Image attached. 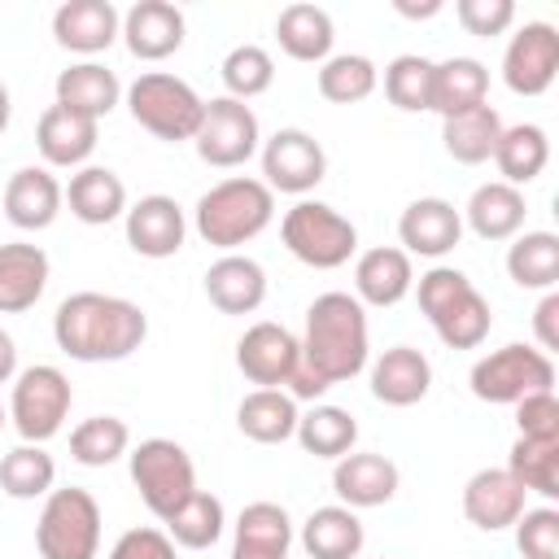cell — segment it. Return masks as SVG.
<instances>
[{
  "instance_id": "cell-13",
  "label": "cell",
  "mask_w": 559,
  "mask_h": 559,
  "mask_svg": "<svg viewBox=\"0 0 559 559\" xmlns=\"http://www.w3.org/2000/svg\"><path fill=\"white\" fill-rule=\"evenodd\" d=\"M297 362H301V345L284 323L262 319V323L245 328V336L236 341V367L258 389H284L293 380Z\"/></svg>"
},
{
  "instance_id": "cell-49",
  "label": "cell",
  "mask_w": 559,
  "mask_h": 559,
  "mask_svg": "<svg viewBox=\"0 0 559 559\" xmlns=\"http://www.w3.org/2000/svg\"><path fill=\"white\" fill-rule=\"evenodd\" d=\"M109 559H175V542L166 528H127L109 546Z\"/></svg>"
},
{
  "instance_id": "cell-43",
  "label": "cell",
  "mask_w": 559,
  "mask_h": 559,
  "mask_svg": "<svg viewBox=\"0 0 559 559\" xmlns=\"http://www.w3.org/2000/svg\"><path fill=\"white\" fill-rule=\"evenodd\" d=\"M131 450V428L118 415H92L70 432V459L79 467H109Z\"/></svg>"
},
{
  "instance_id": "cell-29",
  "label": "cell",
  "mask_w": 559,
  "mask_h": 559,
  "mask_svg": "<svg viewBox=\"0 0 559 559\" xmlns=\"http://www.w3.org/2000/svg\"><path fill=\"white\" fill-rule=\"evenodd\" d=\"M476 105H489V70L476 57H445L432 61V114L454 118Z\"/></svg>"
},
{
  "instance_id": "cell-50",
  "label": "cell",
  "mask_w": 559,
  "mask_h": 559,
  "mask_svg": "<svg viewBox=\"0 0 559 559\" xmlns=\"http://www.w3.org/2000/svg\"><path fill=\"white\" fill-rule=\"evenodd\" d=\"M533 336H537V349H542V354L559 349V293H555V288L542 293V301H537V310H533Z\"/></svg>"
},
{
  "instance_id": "cell-19",
  "label": "cell",
  "mask_w": 559,
  "mask_h": 559,
  "mask_svg": "<svg viewBox=\"0 0 559 559\" xmlns=\"http://www.w3.org/2000/svg\"><path fill=\"white\" fill-rule=\"evenodd\" d=\"M66 205V188L57 183V175L48 166H22L9 175L4 183V218L17 231H44L57 223Z\"/></svg>"
},
{
  "instance_id": "cell-54",
  "label": "cell",
  "mask_w": 559,
  "mask_h": 559,
  "mask_svg": "<svg viewBox=\"0 0 559 559\" xmlns=\"http://www.w3.org/2000/svg\"><path fill=\"white\" fill-rule=\"evenodd\" d=\"M4 424H9V411H4V406H0V432H4Z\"/></svg>"
},
{
  "instance_id": "cell-46",
  "label": "cell",
  "mask_w": 559,
  "mask_h": 559,
  "mask_svg": "<svg viewBox=\"0 0 559 559\" xmlns=\"http://www.w3.org/2000/svg\"><path fill=\"white\" fill-rule=\"evenodd\" d=\"M511 528H515V546L524 559H559V511L555 507H533Z\"/></svg>"
},
{
  "instance_id": "cell-39",
  "label": "cell",
  "mask_w": 559,
  "mask_h": 559,
  "mask_svg": "<svg viewBox=\"0 0 559 559\" xmlns=\"http://www.w3.org/2000/svg\"><path fill=\"white\" fill-rule=\"evenodd\" d=\"M57 485V463L44 445H13L4 459H0V489L13 498V502H35V498H48Z\"/></svg>"
},
{
  "instance_id": "cell-44",
  "label": "cell",
  "mask_w": 559,
  "mask_h": 559,
  "mask_svg": "<svg viewBox=\"0 0 559 559\" xmlns=\"http://www.w3.org/2000/svg\"><path fill=\"white\" fill-rule=\"evenodd\" d=\"M384 96L402 114H424L432 105V61L419 52H402L384 66Z\"/></svg>"
},
{
  "instance_id": "cell-3",
  "label": "cell",
  "mask_w": 559,
  "mask_h": 559,
  "mask_svg": "<svg viewBox=\"0 0 559 559\" xmlns=\"http://www.w3.org/2000/svg\"><path fill=\"white\" fill-rule=\"evenodd\" d=\"M271 218H275V192L249 175L218 179L210 192H201V201L192 210L197 236L223 253H236L240 245L262 236L271 227Z\"/></svg>"
},
{
  "instance_id": "cell-52",
  "label": "cell",
  "mask_w": 559,
  "mask_h": 559,
  "mask_svg": "<svg viewBox=\"0 0 559 559\" xmlns=\"http://www.w3.org/2000/svg\"><path fill=\"white\" fill-rule=\"evenodd\" d=\"M393 9H397L402 17H432V13H441V0H424V4H411V0H393Z\"/></svg>"
},
{
  "instance_id": "cell-5",
  "label": "cell",
  "mask_w": 559,
  "mask_h": 559,
  "mask_svg": "<svg viewBox=\"0 0 559 559\" xmlns=\"http://www.w3.org/2000/svg\"><path fill=\"white\" fill-rule=\"evenodd\" d=\"M127 109L131 118L166 140V144H183L197 135L201 127V114H205V100L197 96L192 83H183L179 74H166V70H144L131 87H127Z\"/></svg>"
},
{
  "instance_id": "cell-51",
  "label": "cell",
  "mask_w": 559,
  "mask_h": 559,
  "mask_svg": "<svg viewBox=\"0 0 559 559\" xmlns=\"http://www.w3.org/2000/svg\"><path fill=\"white\" fill-rule=\"evenodd\" d=\"M17 376V345H13V336L0 328V384H9Z\"/></svg>"
},
{
  "instance_id": "cell-37",
  "label": "cell",
  "mask_w": 559,
  "mask_h": 559,
  "mask_svg": "<svg viewBox=\"0 0 559 559\" xmlns=\"http://www.w3.org/2000/svg\"><path fill=\"white\" fill-rule=\"evenodd\" d=\"M297 445L306 450V454H314V459H341V454H349L354 450V441H358V419L345 411V406H328V402H314L310 411H301L297 415Z\"/></svg>"
},
{
  "instance_id": "cell-24",
  "label": "cell",
  "mask_w": 559,
  "mask_h": 559,
  "mask_svg": "<svg viewBox=\"0 0 559 559\" xmlns=\"http://www.w3.org/2000/svg\"><path fill=\"white\" fill-rule=\"evenodd\" d=\"M432 389V362L415 345H393L371 362V397L384 406H415Z\"/></svg>"
},
{
  "instance_id": "cell-17",
  "label": "cell",
  "mask_w": 559,
  "mask_h": 559,
  "mask_svg": "<svg viewBox=\"0 0 559 559\" xmlns=\"http://www.w3.org/2000/svg\"><path fill=\"white\" fill-rule=\"evenodd\" d=\"M96 140H100V122L96 118H83L66 105H48L35 122V148L44 157V166H61V170H79L87 166V157L96 153Z\"/></svg>"
},
{
  "instance_id": "cell-38",
  "label": "cell",
  "mask_w": 559,
  "mask_h": 559,
  "mask_svg": "<svg viewBox=\"0 0 559 559\" xmlns=\"http://www.w3.org/2000/svg\"><path fill=\"white\" fill-rule=\"evenodd\" d=\"M507 275L528 293H550L559 284V236L520 231L507 249Z\"/></svg>"
},
{
  "instance_id": "cell-23",
  "label": "cell",
  "mask_w": 559,
  "mask_h": 559,
  "mask_svg": "<svg viewBox=\"0 0 559 559\" xmlns=\"http://www.w3.org/2000/svg\"><path fill=\"white\" fill-rule=\"evenodd\" d=\"M205 297L218 314H253L266 301V271L245 253H223L205 271Z\"/></svg>"
},
{
  "instance_id": "cell-9",
  "label": "cell",
  "mask_w": 559,
  "mask_h": 559,
  "mask_svg": "<svg viewBox=\"0 0 559 559\" xmlns=\"http://www.w3.org/2000/svg\"><path fill=\"white\" fill-rule=\"evenodd\" d=\"M467 384H472V393H476L480 402L515 406V402L528 397V393L555 389V362H550V354H542L537 345L511 341V345L489 349L485 358H476Z\"/></svg>"
},
{
  "instance_id": "cell-7",
  "label": "cell",
  "mask_w": 559,
  "mask_h": 559,
  "mask_svg": "<svg viewBox=\"0 0 559 559\" xmlns=\"http://www.w3.org/2000/svg\"><path fill=\"white\" fill-rule=\"evenodd\" d=\"M70 402H74V389H70L66 371L52 367V362H35V367H26V371L13 376L9 419H13V428H17L22 441L44 445V441H52L66 428Z\"/></svg>"
},
{
  "instance_id": "cell-1",
  "label": "cell",
  "mask_w": 559,
  "mask_h": 559,
  "mask_svg": "<svg viewBox=\"0 0 559 559\" xmlns=\"http://www.w3.org/2000/svg\"><path fill=\"white\" fill-rule=\"evenodd\" d=\"M148 336L144 306L114 293H70L52 314V341L74 362H122Z\"/></svg>"
},
{
  "instance_id": "cell-8",
  "label": "cell",
  "mask_w": 559,
  "mask_h": 559,
  "mask_svg": "<svg viewBox=\"0 0 559 559\" xmlns=\"http://www.w3.org/2000/svg\"><path fill=\"white\" fill-rule=\"evenodd\" d=\"M127 463H131V480L144 498V507L166 520L175 507H183L192 493H197V467H192V454L170 441V437H148L140 445L127 450Z\"/></svg>"
},
{
  "instance_id": "cell-28",
  "label": "cell",
  "mask_w": 559,
  "mask_h": 559,
  "mask_svg": "<svg viewBox=\"0 0 559 559\" xmlns=\"http://www.w3.org/2000/svg\"><path fill=\"white\" fill-rule=\"evenodd\" d=\"M293 546V520L280 502H249L236 515V542L231 559H288Z\"/></svg>"
},
{
  "instance_id": "cell-16",
  "label": "cell",
  "mask_w": 559,
  "mask_h": 559,
  "mask_svg": "<svg viewBox=\"0 0 559 559\" xmlns=\"http://www.w3.org/2000/svg\"><path fill=\"white\" fill-rule=\"evenodd\" d=\"M397 485H402L397 463L389 454H376V450H349L332 467V489H336L341 507H349V511H367V507L393 502Z\"/></svg>"
},
{
  "instance_id": "cell-15",
  "label": "cell",
  "mask_w": 559,
  "mask_h": 559,
  "mask_svg": "<svg viewBox=\"0 0 559 559\" xmlns=\"http://www.w3.org/2000/svg\"><path fill=\"white\" fill-rule=\"evenodd\" d=\"M524 511H528V493H524V485L507 467H480V472L467 476V485H463V515L480 533H502Z\"/></svg>"
},
{
  "instance_id": "cell-31",
  "label": "cell",
  "mask_w": 559,
  "mask_h": 559,
  "mask_svg": "<svg viewBox=\"0 0 559 559\" xmlns=\"http://www.w3.org/2000/svg\"><path fill=\"white\" fill-rule=\"evenodd\" d=\"M275 39H280V48H284L293 61H314V66H323V61L332 57L336 26H332V13H328V9L297 0V4L280 9V17H275Z\"/></svg>"
},
{
  "instance_id": "cell-34",
  "label": "cell",
  "mask_w": 559,
  "mask_h": 559,
  "mask_svg": "<svg viewBox=\"0 0 559 559\" xmlns=\"http://www.w3.org/2000/svg\"><path fill=\"white\" fill-rule=\"evenodd\" d=\"M498 135H502V114L493 105H476L467 114H454V118H441V144L445 153L459 162V166H480L493 157L498 148Z\"/></svg>"
},
{
  "instance_id": "cell-32",
  "label": "cell",
  "mask_w": 559,
  "mask_h": 559,
  "mask_svg": "<svg viewBox=\"0 0 559 559\" xmlns=\"http://www.w3.org/2000/svg\"><path fill=\"white\" fill-rule=\"evenodd\" d=\"M362 520L358 511L332 502V507H314L301 524V546L310 559H358L362 555Z\"/></svg>"
},
{
  "instance_id": "cell-40",
  "label": "cell",
  "mask_w": 559,
  "mask_h": 559,
  "mask_svg": "<svg viewBox=\"0 0 559 559\" xmlns=\"http://www.w3.org/2000/svg\"><path fill=\"white\" fill-rule=\"evenodd\" d=\"M507 472L524 485V493L559 498V437H515L507 454Z\"/></svg>"
},
{
  "instance_id": "cell-21",
  "label": "cell",
  "mask_w": 559,
  "mask_h": 559,
  "mask_svg": "<svg viewBox=\"0 0 559 559\" xmlns=\"http://www.w3.org/2000/svg\"><path fill=\"white\" fill-rule=\"evenodd\" d=\"M122 35V13L109 0H66L52 13V39L66 52L96 57Z\"/></svg>"
},
{
  "instance_id": "cell-30",
  "label": "cell",
  "mask_w": 559,
  "mask_h": 559,
  "mask_svg": "<svg viewBox=\"0 0 559 559\" xmlns=\"http://www.w3.org/2000/svg\"><path fill=\"white\" fill-rule=\"evenodd\" d=\"M118 100H122V83L100 61H74V66H66L57 74V105H66V109H74L83 118L100 122L105 114L118 109Z\"/></svg>"
},
{
  "instance_id": "cell-25",
  "label": "cell",
  "mask_w": 559,
  "mask_h": 559,
  "mask_svg": "<svg viewBox=\"0 0 559 559\" xmlns=\"http://www.w3.org/2000/svg\"><path fill=\"white\" fill-rule=\"evenodd\" d=\"M48 253L31 240L0 245V314L31 310L48 288Z\"/></svg>"
},
{
  "instance_id": "cell-12",
  "label": "cell",
  "mask_w": 559,
  "mask_h": 559,
  "mask_svg": "<svg viewBox=\"0 0 559 559\" xmlns=\"http://www.w3.org/2000/svg\"><path fill=\"white\" fill-rule=\"evenodd\" d=\"M559 74V31L550 22H524L502 52V83L515 96L550 92Z\"/></svg>"
},
{
  "instance_id": "cell-48",
  "label": "cell",
  "mask_w": 559,
  "mask_h": 559,
  "mask_svg": "<svg viewBox=\"0 0 559 559\" xmlns=\"http://www.w3.org/2000/svg\"><path fill=\"white\" fill-rule=\"evenodd\" d=\"M515 428H520V437H559V397H555V389L520 397L515 402Z\"/></svg>"
},
{
  "instance_id": "cell-41",
  "label": "cell",
  "mask_w": 559,
  "mask_h": 559,
  "mask_svg": "<svg viewBox=\"0 0 559 559\" xmlns=\"http://www.w3.org/2000/svg\"><path fill=\"white\" fill-rule=\"evenodd\" d=\"M166 537L175 542V546H183V550H210L218 537H223V528H227V511H223V502L214 498V493H205V489H197L183 507H175L166 520Z\"/></svg>"
},
{
  "instance_id": "cell-10",
  "label": "cell",
  "mask_w": 559,
  "mask_h": 559,
  "mask_svg": "<svg viewBox=\"0 0 559 559\" xmlns=\"http://www.w3.org/2000/svg\"><path fill=\"white\" fill-rule=\"evenodd\" d=\"M192 144H197V157L205 166H218V170L245 166L262 148L258 114L245 100L214 96V100H205V114H201V127H197Z\"/></svg>"
},
{
  "instance_id": "cell-2",
  "label": "cell",
  "mask_w": 559,
  "mask_h": 559,
  "mask_svg": "<svg viewBox=\"0 0 559 559\" xmlns=\"http://www.w3.org/2000/svg\"><path fill=\"white\" fill-rule=\"evenodd\" d=\"M301 367H310L328 389L354 380L367 367V306L354 293H319L306 310Z\"/></svg>"
},
{
  "instance_id": "cell-35",
  "label": "cell",
  "mask_w": 559,
  "mask_h": 559,
  "mask_svg": "<svg viewBox=\"0 0 559 559\" xmlns=\"http://www.w3.org/2000/svg\"><path fill=\"white\" fill-rule=\"evenodd\" d=\"M550 162V140L537 122H515V127H502L498 135V148H493V166L502 175V183L511 188H524L533 183Z\"/></svg>"
},
{
  "instance_id": "cell-36",
  "label": "cell",
  "mask_w": 559,
  "mask_h": 559,
  "mask_svg": "<svg viewBox=\"0 0 559 559\" xmlns=\"http://www.w3.org/2000/svg\"><path fill=\"white\" fill-rule=\"evenodd\" d=\"M428 323H432V332L441 336V345H450V349H476V345L489 336V328H493V310H489V301L480 297V288L467 284V288L454 293L437 314H428Z\"/></svg>"
},
{
  "instance_id": "cell-4",
  "label": "cell",
  "mask_w": 559,
  "mask_h": 559,
  "mask_svg": "<svg viewBox=\"0 0 559 559\" xmlns=\"http://www.w3.org/2000/svg\"><path fill=\"white\" fill-rule=\"evenodd\" d=\"M280 240L297 262H306L314 271H336L358 253V227L336 205L306 201V197L293 210H284Z\"/></svg>"
},
{
  "instance_id": "cell-47",
  "label": "cell",
  "mask_w": 559,
  "mask_h": 559,
  "mask_svg": "<svg viewBox=\"0 0 559 559\" xmlns=\"http://www.w3.org/2000/svg\"><path fill=\"white\" fill-rule=\"evenodd\" d=\"M454 17H459V26L467 35L493 39V35H502L515 22V4L511 0H459L454 4Z\"/></svg>"
},
{
  "instance_id": "cell-18",
  "label": "cell",
  "mask_w": 559,
  "mask_h": 559,
  "mask_svg": "<svg viewBox=\"0 0 559 559\" xmlns=\"http://www.w3.org/2000/svg\"><path fill=\"white\" fill-rule=\"evenodd\" d=\"M183 13L170 0H135L122 13V44L140 61H166L170 52L183 48Z\"/></svg>"
},
{
  "instance_id": "cell-27",
  "label": "cell",
  "mask_w": 559,
  "mask_h": 559,
  "mask_svg": "<svg viewBox=\"0 0 559 559\" xmlns=\"http://www.w3.org/2000/svg\"><path fill=\"white\" fill-rule=\"evenodd\" d=\"M459 214H463V223H467L480 240H515V236L524 231L528 205H524V192H520V188H511V183H502V179H489V183H480V188L467 197V205H463Z\"/></svg>"
},
{
  "instance_id": "cell-26",
  "label": "cell",
  "mask_w": 559,
  "mask_h": 559,
  "mask_svg": "<svg viewBox=\"0 0 559 559\" xmlns=\"http://www.w3.org/2000/svg\"><path fill=\"white\" fill-rule=\"evenodd\" d=\"M66 205L79 223L105 227V223L127 214V183L109 166H79L66 183Z\"/></svg>"
},
{
  "instance_id": "cell-33",
  "label": "cell",
  "mask_w": 559,
  "mask_h": 559,
  "mask_svg": "<svg viewBox=\"0 0 559 559\" xmlns=\"http://www.w3.org/2000/svg\"><path fill=\"white\" fill-rule=\"evenodd\" d=\"M297 402L284 389H253L236 406V428L258 445H284L297 432Z\"/></svg>"
},
{
  "instance_id": "cell-53",
  "label": "cell",
  "mask_w": 559,
  "mask_h": 559,
  "mask_svg": "<svg viewBox=\"0 0 559 559\" xmlns=\"http://www.w3.org/2000/svg\"><path fill=\"white\" fill-rule=\"evenodd\" d=\"M9 118H13V96H9V87H4V79H0V135L9 131Z\"/></svg>"
},
{
  "instance_id": "cell-14",
  "label": "cell",
  "mask_w": 559,
  "mask_h": 559,
  "mask_svg": "<svg viewBox=\"0 0 559 559\" xmlns=\"http://www.w3.org/2000/svg\"><path fill=\"white\" fill-rule=\"evenodd\" d=\"M122 231H127V245L140 253V258H175L183 249V236H188V218H183V205L166 192H148L140 197L135 205H127L122 214Z\"/></svg>"
},
{
  "instance_id": "cell-22",
  "label": "cell",
  "mask_w": 559,
  "mask_h": 559,
  "mask_svg": "<svg viewBox=\"0 0 559 559\" xmlns=\"http://www.w3.org/2000/svg\"><path fill=\"white\" fill-rule=\"evenodd\" d=\"M415 288V266L411 253H402L397 245H376L367 253H358L354 262V297L362 306H397L406 293Z\"/></svg>"
},
{
  "instance_id": "cell-42",
  "label": "cell",
  "mask_w": 559,
  "mask_h": 559,
  "mask_svg": "<svg viewBox=\"0 0 559 559\" xmlns=\"http://www.w3.org/2000/svg\"><path fill=\"white\" fill-rule=\"evenodd\" d=\"M380 87V70L362 52H336L319 66V96L332 105H358Z\"/></svg>"
},
{
  "instance_id": "cell-6",
  "label": "cell",
  "mask_w": 559,
  "mask_h": 559,
  "mask_svg": "<svg viewBox=\"0 0 559 559\" xmlns=\"http://www.w3.org/2000/svg\"><path fill=\"white\" fill-rule=\"evenodd\" d=\"M39 559H96L100 555V502L79 489H52L35 520Z\"/></svg>"
},
{
  "instance_id": "cell-45",
  "label": "cell",
  "mask_w": 559,
  "mask_h": 559,
  "mask_svg": "<svg viewBox=\"0 0 559 559\" xmlns=\"http://www.w3.org/2000/svg\"><path fill=\"white\" fill-rule=\"evenodd\" d=\"M218 74H223V87H227L231 100H253L275 83V61L262 44H236L223 57Z\"/></svg>"
},
{
  "instance_id": "cell-20",
  "label": "cell",
  "mask_w": 559,
  "mask_h": 559,
  "mask_svg": "<svg viewBox=\"0 0 559 559\" xmlns=\"http://www.w3.org/2000/svg\"><path fill=\"white\" fill-rule=\"evenodd\" d=\"M397 240H402V253L445 258L463 240V214L445 197H419V201H411L402 210Z\"/></svg>"
},
{
  "instance_id": "cell-11",
  "label": "cell",
  "mask_w": 559,
  "mask_h": 559,
  "mask_svg": "<svg viewBox=\"0 0 559 559\" xmlns=\"http://www.w3.org/2000/svg\"><path fill=\"white\" fill-rule=\"evenodd\" d=\"M258 157H262V183H266L271 192L306 197V192H314V188L323 183V175H328V153H323V144H319L310 131H301V127H280L275 135H266L262 148H258Z\"/></svg>"
}]
</instances>
